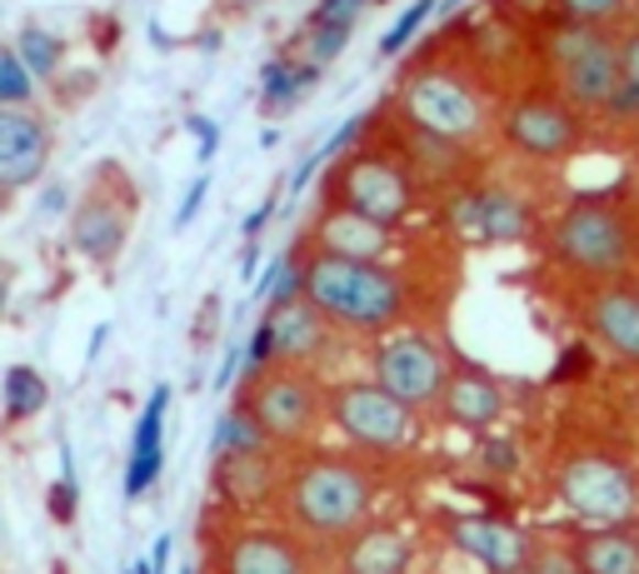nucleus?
Returning <instances> with one entry per match:
<instances>
[{"mask_svg":"<svg viewBox=\"0 0 639 574\" xmlns=\"http://www.w3.org/2000/svg\"><path fill=\"white\" fill-rule=\"evenodd\" d=\"M635 21H639V0H635Z\"/></svg>","mask_w":639,"mask_h":574,"instance_id":"45","label":"nucleus"},{"mask_svg":"<svg viewBox=\"0 0 639 574\" xmlns=\"http://www.w3.org/2000/svg\"><path fill=\"white\" fill-rule=\"evenodd\" d=\"M15 51H21V60L31 66V76H55L60 70V60H66V41L55 31H45V25H25L21 35H15Z\"/></svg>","mask_w":639,"mask_h":574,"instance_id":"31","label":"nucleus"},{"mask_svg":"<svg viewBox=\"0 0 639 574\" xmlns=\"http://www.w3.org/2000/svg\"><path fill=\"white\" fill-rule=\"evenodd\" d=\"M45 405H51V385H45L41 369L35 365L5 369V420L21 424V420H31V415H41Z\"/></svg>","mask_w":639,"mask_h":574,"instance_id":"28","label":"nucleus"},{"mask_svg":"<svg viewBox=\"0 0 639 574\" xmlns=\"http://www.w3.org/2000/svg\"><path fill=\"white\" fill-rule=\"evenodd\" d=\"M240 5H250V0H240Z\"/></svg>","mask_w":639,"mask_h":574,"instance_id":"46","label":"nucleus"},{"mask_svg":"<svg viewBox=\"0 0 639 574\" xmlns=\"http://www.w3.org/2000/svg\"><path fill=\"white\" fill-rule=\"evenodd\" d=\"M410 554L415 544L400 525H365L340 544V574H405Z\"/></svg>","mask_w":639,"mask_h":574,"instance_id":"23","label":"nucleus"},{"mask_svg":"<svg viewBox=\"0 0 639 574\" xmlns=\"http://www.w3.org/2000/svg\"><path fill=\"white\" fill-rule=\"evenodd\" d=\"M450 540L489 574H509V570H520V564H530V540H525L515 525L489 520V515H465V520H455L450 525Z\"/></svg>","mask_w":639,"mask_h":574,"instance_id":"21","label":"nucleus"},{"mask_svg":"<svg viewBox=\"0 0 639 574\" xmlns=\"http://www.w3.org/2000/svg\"><path fill=\"white\" fill-rule=\"evenodd\" d=\"M385 120H390L395 131L379 135V141H390L395 151L415 165V175H420L425 185H444V190H450V185L470 180V165H475V151H470V145L444 141V135L425 131V125H410V120H400L395 110H385Z\"/></svg>","mask_w":639,"mask_h":574,"instance_id":"17","label":"nucleus"},{"mask_svg":"<svg viewBox=\"0 0 639 574\" xmlns=\"http://www.w3.org/2000/svg\"><path fill=\"white\" fill-rule=\"evenodd\" d=\"M495 135L509 155H520L530 165H560L585 145V115L570 106L554 86L520 90L499 106Z\"/></svg>","mask_w":639,"mask_h":574,"instance_id":"8","label":"nucleus"},{"mask_svg":"<svg viewBox=\"0 0 639 574\" xmlns=\"http://www.w3.org/2000/svg\"><path fill=\"white\" fill-rule=\"evenodd\" d=\"M240 400L255 410V420L265 424V434L280 444H305L320 420H330V390H320V379L310 369H290V365H271L265 375L245 379V395Z\"/></svg>","mask_w":639,"mask_h":574,"instance_id":"12","label":"nucleus"},{"mask_svg":"<svg viewBox=\"0 0 639 574\" xmlns=\"http://www.w3.org/2000/svg\"><path fill=\"white\" fill-rule=\"evenodd\" d=\"M206 196H210V175H200L190 190H185V200H180V210H175V225H190L196 220V210L206 206Z\"/></svg>","mask_w":639,"mask_h":574,"instance_id":"37","label":"nucleus"},{"mask_svg":"<svg viewBox=\"0 0 639 574\" xmlns=\"http://www.w3.org/2000/svg\"><path fill=\"white\" fill-rule=\"evenodd\" d=\"M305 245L326 250V255H345V261H385L390 265V255L400 250V230L379 225V220L360 216V210H350V206L326 200V206L315 210L310 230H305Z\"/></svg>","mask_w":639,"mask_h":574,"instance_id":"14","label":"nucleus"},{"mask_svg":"<svg viewBox=\"0 0 639 574\" xmlns=\"http://www.w3.org/2000/svg\"><path fill=\"white\" fill-rule=\"evenodd\" d=\"M370 509H375V479L360 460L310 450L285 475V515L300 540L345 544L370 525Z\"/></svg>","mask_w":639,"mask_h":574,"instance_id":"3","label":"nucleus"},{"mask_svg":"<svg viewBox=\"0 0 639 574\" xmlns=\"http://www.w3.org/2000/svg\"><path fill=\"white\" fill-rule=\"evenodd\" d=\"M60 210H66V185H51L41 196V216H60Z\"/></svg>","mask_w":639,"mask_h":574,"instance_id":"42","label":"nucleus"},{"mask_svg":"<svg viewBox=\"0 0 639 574\" xmlns=\"http://www.w3.org/2000/svg\"><path fill=\"white\" fill-rule=\"evenodd\" d=\"M554 21H580V25H605V31H625L635 25V0H550Z\"/></svg>","mask_w":639,"mask_h":574,"instance_id":"29","label":"nucleus"},{"mask_svg":"<svg viewBox=\"0 0 639 574\" xmlns=\"http://www.w3.org/2000/svg\"><path fill=\"white\" fill-rule=\"evenodd\" d=\"M619 60H625V80L639 86V21L619 31Z\"/></svg>","mask_w":639,"mask_h":574,"instance_id":"36","label":"nucleus"},{"mask_svg":"<svg viewBox=\"0 0 639 574\" xmlns=\"http://www.w3.org/2000/svg\"><path fill=\"white\" fill-rule=\"evenodd\" d=\"M275 206H280V190H271V196H265V200H261V206L250 210V220H245V245H250V240H261V230H265V225H271Z\"/></svg>","mask_w":639,"mask_h":574,"instance_id":"38","label":"nucleus"},{"mask_svg":"<svg viewBox=\"0 0 639 574\" xmlns=\"http://www.w3.org/2000/svg\"><path fill=\"white\" fill-rule=\"evenodd\" d=\"M265 320H271V335H275V365L315 369L335 345V325L310 300H295L285 310H265Z\"/></svg>","mask_w":639,"mask_h":574,"instance_id":"20","label":"nucleus"},{"mask_svg":"<svg viewBox=\"0 0 639 574\" xmlns=\"http://www.w3.org/2000/svg\"><path fill=\"white\" fill-rule=\"evenodd\" d=\"M305 255V300L326 314L345 335H390L405 325L415 295L395 265L385 261H345V255H326L300 240Z\"/></svg>","mask_w":639,"mask_h":574,"instance_id":"1","label":"nucleus"},{"mask_svg":"<svg viewBox=\"0 0 639 574\" xmlns=\"http://www.w3.org/2000/svg\"><path fill=\"white\" fill-rule=\"evenodd\" d=\"M540 60L550 66V86L570 100L580 115H605L615 90L625 86L619 60V31L580 21H550L540 35Z\"/></svg>","mask_w":639,"mask_h":574,"instance_id":"5","label":"nucleus"},{"mask_svg":"<svg viewBox=\"0 0 639 574\" xmlns=\"http://www.w3.org/2000/svg\"><path fill=\"white\" fill-rule=\"evenodd\" d=\"M330 424L340 440L365 450V455H400L420 440V415L400 405L375 379H340L330 385Z\"/></svg>","mask_w":639,"mask_h":574,"instance_id":"11","label":"nucleus"},{"mask_svg":"<svg viewBox=\"0 0 639 574\" xmlns=\"http://www.w3.org/2000/svg\"><path fill=\"white\" fill-rule=\"evenodd\" d=\"M509 410V395L505 385H499L489 369L470 365V360H455V375H450V390H444L440 400V415L450 424H460V430H475L485 434L489 424H499Z\"/></svg>","mask_w":639,"mask_h":574,"instance_id":"19","label":"nucleus"},{"mask_svg":"<svg viewBox=\"0 0 639 574\" xmlns=\"http://www.w3.org/2000/svg\"><path fill=\"white\" fill-rule=\"evenodd\" d=\"M165 410H170V385L145 400L141 420H135V434H131V460H125V499H141L145 489L161 479V465H165Z\"/></svg>","mask_w":639,"mask_h":574,"instance_id":"22","label":"nucleus"},{"mask_svg":"<svg viewBox=\"0 0 639 574\" xmlns=\"http://www.w3.org/2000/svg\"><path fill=\"white\" fill-rule=\"evenodd\" d=\"M326 200L400 230L425 206V180L390 141H365L326 170Z\"/></svg>","mask_w":639,"mask_h":574,"instance_id":"6","label":"nucleus"},{"mask_svg":"<svg viewBox=\"0 0 639 574\" xmlns=\"http://www.w3.org/2000/svg\"><path fill=\"white\" fill-rule=\"evenodd\" d=\"M275 450V440L265 434V424L255 420L245 400L230 405L225 415L216 420V434H210V460H225V455H265Z\"/></svg>","mask_w":639,"mask_h":574,"instance_id":"25","label":"nucleus"},{"mask_svg":"<svg viewBox=\"0 0 639 574\" xmlns=\"http://www.w3.org/2000/svg\"><path fill=\"white\" fill-rule=\"evenodd\" d=\"M544 255L550 265L590 285L629 280L639 265V216L625 206L619 190L574 196L544 220Z\"/></svg>","mask_w":639,"mask_h":574,"instance_id":"2","label":"nucleus"},{"mask_svg":"<svg viewBox=\"0 0 639 574\" xmlns=\"http://www.w3.org/2000/svg\"><path fill=\"white\" fill-rule=\"evenodd\" d=\"M580 320H585L590 340H599L609 355L639 360V285H590L580 300Z\"/></svg>","mask_w":639,"mask_h":574,"instance_id":"16","label":"nucleus"},{"mask_svg":"<svg viewBox=\"0 0 639 574\" xmlns=\"http://www.w3.org/2000/svg\"><path fill=\"white\" fill-rule=\"evenodd\" d=\"M31 96H35L31 66L21 60V51H15V45H5V51H0V106H5V110H25V106H31Z\"/></svg>","mask_w":639,"mask_h":574,"instance_id":"32","label":"nucleus"},{"mask_svg":"<svg viewBox=\"0 0 639 574\" xmlns=\"http://www.w3.org/2000/svg\"><path fill=\"white\" fill-rule=\"evenodd\" d=\"M580 365H585V345H570V355H564L560 365H554V379H560V385H564V379H570Z\"/></svg>","mask_w":639,"mask_h":574,"instance_id":"41","label":"nucleus"},{"mask_svg":"<svg viewBox=\"0 0 639 574\" xmlns=\"http://www.w3.org/2000/svg\"><path fill=\"white\" fill-rule=\"evenodd\" d=\"M554 495L574 520L595 525V530H625L639 515V475L615 455L580 450L554 470Z\"/></svg>","mask_w":639,"mask_h":574,"instance_id":"10","label":"nucleus"},{"mask_svg":"<svg viewBox=\"0 0 639 574\" xmlns=\"http://www.w3.org/2000/svg\"><path fill=\"white\" fill-rule=\"evenodd\" d=\"M450 375H455V360L430 330L400 325L390 335H379L375 350H370V379L379 390H390L400 405H410L415 415L440 410Z\"/></svg>","mask_w":639,"mask_h":574,"instance_id":"9","label":"nucleus"},{"mask_svg":"<svg viewBox=\"0 0 639 574\" xmlns=\"http://www.w3.org/2000/svg\"><path fill=\"white\" fill-rule=\"evenodd\" d=\"M220 574H310V554L295 530L250 525L220 544Z\"/></svg>","mask_w":639,"mask_h":574,"instance_id":"15","label":"nucleus"},{"mask_svg":"<svg viewBox=\"0 0 639 574\" xmlns=\"http://www.w3.org/2000/svg\"><path fill=\"white\" fill-rule=\"evenodd\" d=\"M395 115L425 125V131L460 141L475 151L489 131H495L499 110L489 106V90L480 86V76L460 66H434V60H415L405 70V80L395 86Z\"/></svg>","mask_w":639,"mask_h":574,"instance_id":"4","label":"nucleus"},{"mask_svg":"<svg viewBox=\"0 0 639 574\" xmlns=\"http://www.w3.org/2000/svg\"><path fill=\"white\" fill-rule=\"evenodd\" d=\"M434 216H440V225L450 230V235L470 240V245H485V250L520 245V240H530L535 225H540V216H535L525 190H515V185H505V180H475V175L450 185V190H440Z\"/></svg>","mask_w":639,"mask_h":574,"instance_id":"7","label":"nucleus"},{"mask_svg":"<svg viewBox=\"0 0 639 574\" xmlns=\"http://www.w3.org/2000/svg\"><path fill=\"white\" fill-rule=\"evenodd\" d=\"M350 31H355V15H310V31H305V60L326 70L340 51L350 45Z\"/></svg>","mask_w":639,"mask_h":574,"instance_id":"30","label":"nucleus"},{"mask_svg":"<svg viewBox=\"0 0 639 574\" xmlns=\"http://www.w3.org/2000/svg\"><path fill=\"white\" fill-rule=\"evenodd\" d=\"M190 131H196V141H200V161H210L216 155V145H220V131H216V120H206V115H190L185 120Z\"/></svg>","mask_w":639,"mask_h":574,"instance_id":"39","label":"nucleus"},{"mask_svg":"<svg viewBox=\"0 0 639 574\" xmlns=\"http://www.w3.org/2000/svg\"><path fill=\"white\" fill-rule=\"evenodd\" d=\"M106 170V165H100ZM115 175V185H90L80 196L76 216H70V245L96 265H110L125 250V235H131V216H135V196L125 190V170H106ZM100 175V180H106Z\"/></svg>","mask_w":639,"mask_h":574,"instance_id":"13","label":"nucleus"},{"mask_svg":"<svg viewBox=\"0 0 639 574\" xmlns=\"http://www.w3.org/2000/svg\"><path fill=\"white\" fill-rule=\"evenodd\" d=\"M585 574H639V534L629 530H595L574 544Z\"/></svg>","mask_w":639,"mask_h":574,"instance_id":"26","label":"nucleus"},{"mask_svg":"<svg viewBox=\"0 0 639 574\" xmlns=\"http://www.w3.org/2000/svg\"><path fill=\"white\" fill-rule=\"evenodd\" d=\"M530 570L535 574H585L580 550H560V544H535L530 550Z\"/></svg>","mask_w":639,"mask_h":574,"instance_id":"35","label":"nucleus"},{"mask_svg":"<svg viewBox=\"0 0 639 574\" xmlns=\"http://www.w3.org/2000/svg\"><path fill=\"white\" fill-rule=\"evenodd\" d=\"M370 0H320V5H315V15H355L360 21V11H365Z\"/></svg>","mask_w":639,"mask_h":574,"instance_id":"40","label":"nucleus"},{"mask_svg":"<svg viewBox=\"0 0 639 574\" xmlns=\"http://www.w3.org/2000/svg\"><path fill=\"white\" fill-rule=\"evenodd\" d=\"M599 125L605 131H619V135H639V86H619L615 100L605 106V115H599Z\"/></svg>","mask_w":639,"mask_h":574,"instance_id":"34","label":"nucleus"},{"mask_svg":"<svg viewBox=\"0 0 639 574\" xmlns=\"http://www.w3.org/2000/svg\"><path fill=\"white\" fill-rule=\"evenodd\" d=\"M434 5H440V0H410V11H405L400 21L390 25V31L379 35V55H385V60H395V55H400L405 45L415 41V31H420V25H425V15H430Z\"/></svg>","mask_w":639,"mask_h":574,"instance_id":"33","label":"nucleus"},{"mask_svg":"<svg viewBox=\"0 0 639 574\" xmlns=\"http://www.w3.org/2000/svg\"><path fill=\"white\" fill-rule=\"evenodd\" d=\"M165 570H170V534H161L151 550V574H165Z\"/></svg>","mask_w":639,"mask_h":574,"instance_id":"43","label":"nucleus"},{"mask_svg":"<svg viewBox=\"0 0 639 574\" xmlns=\"http://www.w3.org/2000/svg\"><path fill=\"white\" fill-rule=\"evenodd\" d=\"M509 574H535V570H530V564H520V570H509Z\"/></svg>","mask_w":639,"mask_h":574,"instance_id":"44","label":"nucleus"},{"mask_svg":"<svg viewBox=\"0 0 639 574\" xmlns=\"http://www.w3.org/2000/svg\"><path fill=\"white\" fill-rule=\"evenodd\" d=\"M51 125L31 110H0V185L5 190H25L41 180L45 161H51Z\"/></svg>","mask_w":639,"mask_h":574,"instance_id":"18","label":"nucleus"},{"mask_svg":"<svg viewBox=\"0 0 639 574\" xmlns=\"http://www.w3.org/2000/svg\"><path fill=\"white\" fill-rule=\"evenodd\" d=\"M320 80V66L315 60H295V55H280V60H271L265 66V76H261V100H265V110H290L295 100L305 96V90Z\"/></svg>","mask_w":639,"mask_h":574,"instance_id":"27","label":"nucleus"},{"mask_svg":"<svg viewBox=\"0 0 639 574\" xmlns=\"http://www.w3.org/2000/svg\"><path fill=\"white\" fill-rule=\"evenodd\" d=\"M216 495L225 499V505H265V499L285 495L275 450H265V455H225V460H216Z\"/></svg>","mask_w":639,"mask_h":574,"instance_id":"24","label":"nucleus"}]
</instances>
